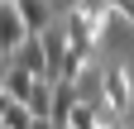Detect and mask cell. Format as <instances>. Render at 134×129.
<instances>
[{
    "label": "cell",
    "instance_id": "5",
    "mask_svg": "<svg viewBox=\"0 0 134 129\" xmlns=\"http://www.w3.org/2000/svg\"><path fill=\"white\" fill-rule=\"evenodd\" d=\"M19 5V14H24V24H29V34L38 38V34H48V10H53V0H14Z\"/></svg>",
    "mask_w": 134,
    "mask_h": 129
},
{
    "label": "cell",
    "instance_id": "3",
    "mask_svg": "<svg viewBox=\"0 0 134 129\" xmlns=\"http://www.w3.org/2000/svg\"><path fill=\"white\" fill-rule=\"evenodd\" d=\"M14 62L19 67H29L38 81H58V72H53V62H48V53H43V38H29L19 53H14Z\"/></svg>",
    "mask_w": 134,
    "mask_h": 129
},
{
    "label": "cell",
    "instance_id": "10",
    "mask_svg": "<svg viewBox=\"0 0 134 129\" xmlns=\"http://www.w3.org/2000/svg\"><path fill=\"white\" fill-rule=\"evenodd\" d=\"M110 5H115V14H120V19L134 29V0H110Z\"/></svg>",
    "mask_w": 134,
    "mask_h": 129
},
{
    "label": "cell",
    "instance_id": "9",
    "mask_svg": "<svg viewBox=\"0 0 134 129\" xmlns=\"http://www.w3.org/2000/svg\"><path fill=\"white\" fill-rule=\"evenodd\" d=\"M67 129H100V115H96V105H86V101H81V105L72 110V124H67Z\"/></svg>",
    "mask_w": 134,
    "mask_h": 129
},
{
    "label": "cell",
    "instance_id": "4",
    "mask_svg": "<svg viewBox=\"0 0 134 129\" xmlns=\"http://www.w3.org/2000/svg\"><path fill=\"white\" fill-rule=\"evenodd\" d=\"M34 86H38V77H34L29 67H19V62H5V96H10V101H24V105H29Z\"/></svg>",
    "mask_w": 134,
    "mask_h": 129
},
{
    "label": "cell",
    "instance_id": "12",
    "mask_svg": "<svg viewBox=\"0 0 134 129\" xmlns=\"http://www.w3.org/2000/svg\"><path fill=\"white\" fill-rule=\"evenodd\" d=\"M34 129H58V124H53V120H38V124H34Z\"/></svg>",
    "mask_w": 134,
    "mask_h": 129
},
{
    "label": "cell",
    "instance_id": "6",
    "mask_svg": "<svg viewBox=\"0 0 134 129\" xmlns=\"http://www.w3.org/2000/svg\"><path fill=\"white\" fill-rule=\"evenodd\" d=\"M43 38V53H48V62H53V72H62V62H67V29H48V34H38Z\"/></svg>",
    "mask_w": 134,
    "mask_h": 129
},
{
    "label": "cell",
    "instance_id": "7",
    "mask_svg": "<svg viewBox=\"0 0 134 129\" xmlns=\"http://www.w3.org/2000/svg\"><path fill=\"white\" fill-rule=\"evenodd\" d=\"M53 86L58 81H38L29 96V110H34V120H53Z\"/></svg>",
    "mask_w": 134,
    "mask_h": 129
},
{
    "label": "cell",
    "instance_id": "8",
    "mask_svg": "<svg viewBox=\"0 0 134 129\" xmlns=\"http://www.w3.org/2000/svg\"><path fill=\"white\" fill-rule=\"evenodd\" d=\"M38 120H34V110L24 101H5V129H34Z\"/></svg>",
    "mask_w": 134,
    "mask_h": 129
},
{
    "label": "cell",
    "instance_id": "2",
    "mask_svg": "<svg viewBox=\"0 0 134 129\" xmlns=\"http://www.w3.org/2000/svg\"><path fill=\"white\" fill-rule=\"evenodd\" d=\"M100 86H105V105L115 110V115H125V110L134 105V86H129L125 67H105V77H100Z\"/></svg>",
    "mask_w": 134,
    "mask_h": 129
},
{
    "label": "cell",
    "instance_id": "11",
    "mask_svg": "<svg viewBox=\"0 0 134 129\" xmlns=\"http://www.w3.org/2000/svg\"><path fill=\"white\" fill-rule=\"evenodd\" d=\"M53 5H67V10H77V5H81V0H53Z\"/></svg>",
    "mask_w": 134,
    "mask_h": 129
},
{
    "label": "cell",
    "instance_id": "1",
    "mask_svg": "<svg viewBox=\"0 0 134 129\" xmlns=\"http://www.w3.org/2000/svg\"><path fill=\"white\" fill-rule=\"evenodd\" d=\"M29 24H24V14L14 0H0V57H10V53H19V48L29 43Z\"/></svg>",
    "mask_w": 134,
    "mask_h": 129
}]
</instances>
